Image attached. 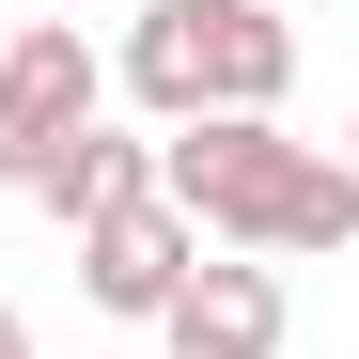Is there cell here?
Here are the masks:
<instances>
[{"label": "cell", "mask_w": 359, "mask_h": 359, "mask_svg": "<svg viewBox=\"0 0 359 359\" xmlns=\"http://www.w3.org/2000/svg\"><path fill=\"white\" fill-rule=\"evenodd\" d=\"M156 203L203 234V250H250V266H328L359 250V172L281 141V126H234V109H203V126L156 141Z\"/></svg>", "instance_id": "cell-1"}, {"label": "cell", "mask_w": 359, "mask_h": 359, "mask_svg": "<svg viewBox=\"0 0 359 359\" xmlns=\"http://www.w3.org/2000/svg\"><path fill=\"white\" fill-rule=\"evenodd\" d=\"M94 94H109V63L79 47V16H16L0 32V188H32V172L94 126Z\"/></svg>", "instance_id": "cell-2"}, {"label": "cell", "mask_w": 359, "mask_h": 359, "mask_svg": "<svg viewBox=\"0 0 359 359\" xmlns=\"http://www.w3.org/2000/svg\"><path fill=\"white\" fill-rule=\"evenodd\" d=\"M172 359H281V266H250V250H203L188 281H172Z\"/></svg>", "instance_id": "cell-3"}, {"label": "cell", "mask_w": 359, "mask_h": 359, "mask_svg": "<svg viewBox=\"0 0 359 359\" xmlns=\"http://www.w3.org/2000/svg\"><path fill=\"white\" fill-rule=\"evenodd\" d=\"M188 266H203V234L172 219V203H126V219H94V234H79V281H94V313H141V328L172 313V281H188Z\"/></svg>", "instance_id": "cell-4"}, {"label": "cell", "mask_w": 359, "mask_h": 359, "mask_svg": "<svg viewBox=\"0 0 359 359\" xmlns=\"http://www.w3.org/2000/svg\"><path fill=\"white\" fill-rule=\"evenodd\" d=\"M281 94H297V16L281 0H203V109L281 126Z\"/></svg>", "instance_id": "cell-5"}, {"label": "cell", "mask_w": 359, "mask_h": 359, "mask_svg": "<svg viewBox=\"0 0 359 359\" xmlns=\"http://www.w3.org/2000/svg\"><path fill=\"white\" fill-rule=\"evenodd\" d=\"M32 203L63 219V234H94V219H126V203H156V141H126V126H79L63 156L32 172Z\"/></svg>", "instance_id": "cell-6"}, {"label": "cell", "mask_w": 359, "mask_h": 359, "mask_svg": "<svg viewBox=\"0 0 359 359\" xmlns=\"http://www.w3.org/2000/svg\"><path fill=\"white\" fill-rule=\"evenodd\" d=\"M126 94H141V126H203V0H141L126 16Z\"/></svg>", "instance_id": "cell-7"}, {"label": "cell", "mask_w": 359, "mask_h": 359, "mask_svg": "<svg viewBox=\"0 0 359 359\" xmlns=\"http://www.w3.org/2000/svg\"><path fill=\"white\" fill-rule=\"evenodd\" d=\"M0 359H32V328H16V297H0Z\"/></svg>", "instance_id": "cell-8"}, {"label": "cell", "mask_w": 359, "mask_h": 359, "mask_svg": "<svg viewBox=\"0 0 359 359\" xmlns=\"http://www.w3.org/2000/svg\"><path fill=\"white\" fill-rule=\"evenodd\" d=\"M344 172H359V126H344Z\"/></svg>", "instance_id": "cell-9"}]
</instances>
